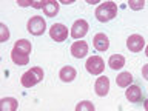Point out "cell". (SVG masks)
<instances>
[{
    "label": "cell",
    "mask_w": 148,
    "mask_h": 111,
    "mask_svg": "<svg viewBox=\"0 0 148 111\" xmlns=\"http://www.w3.org/2000/svg\"><path fill=\"white\" fill-rule=\"evenodd\" d=\"M117 16V5L114 2H105L100 3L96 8V18L99 22H110L111 18Z\"/></svg>",
    "instance_id": "cell-1"
},
{
    "label": "cell",
    "mask_w": 148,
    "mask_h": 111,
    "mask_svg": "<svg viewBox=\"0 0 148 111\" xmlns=\"http://www.w3.org/2000/svg\"><path fill=\"white\" fill-rule=\"evenodd\" d=\"M42 79H43V69L40 66H34V68L28 69L25 74H22L20 82L25 88H31V86L37 85L39 82H42Z\"/></svg>",
    "instance_id": "cell-2"
},
{
    "label": "cell",
    "mask_w": 148,
    "mask_h": 111,
    "mask_svg": "<svg viewBox=\"0 0 148 111\" xmlns=\"http://www.w3.org/2000/svg\"><path fill=\"white\" fill-rule=\"evenodd\" d=\"M28 31L31 32L32 36H42L46 31V22L43 17L40 16H34L28 20Z\"/></svg>",
    "instance_id": "cell-3"
},
{
    "label": "cell",
    "mask_w": 148,
    "mask_h": 111,
    "mask_svg": "<svg viewBox=\"0 0 148 111\" xmlns=\"http://www.w3.org/2000/svg\"><path fill=\"white\" fill-rule=\"evenodd\" d=\"M85 68H86V71L90 74L99 76V74H102L103 69H105V62H103L102 57H99V56H91V57L86 60Z\"/></svg>",
    "instance_id": "cell-4"
},
{
    "label": "cell",
    "mask_w": 148,
    "mask_h": 111,
    "mask_svg": "<svg viewBox=\"0 0 148 111\" xmlns=\"http://www.w3.org/2000/svg\"><path fill=\"white\" fill-rule=\"evenodd\" d=\"M68 28L62 25V23H54L53 26L49 28V36H51V39H53L54 42H63V40H66V37H68Z\"/></svg>",
    "instance_id": "cell-5"
},
{
    "label": "cell",
    "mask_w": 148,
    "mask_h": 111,
    "mask_svg": "<svg viewBox=\"0 0 148 111\" xmlns=\"http://www.w3.org/2000/svg\"><path fill=\"white\" fill-rule=\"evenodd\" d=\"M88 29H90L88 22L83 20V18H79V20L74 22V25L71 28V37H74V39H80V37H83L88 32Z\"/></svg>",
    "instance_id": "cell-6"
},
{
    "label": "cell",
    "mask_w": 148,
    "mask_h": 111,
    "mask_svg": "<svg viewBox=\"0 0 148 111\" xmlns=\"http://www.w3.org/2000/svg\"><path fill=\"white\" fill-rule=\"evenodd\" d=\"M127 46L131 53H139V51H142L143 46H145V40H143V37L139 36V34H131L127 39Z\"/></svg>",
    "instance_id": "cell-7"
},
{
    "label": "cell",
    "mask_w": 148,
    "mask_h": 111,
    "mask_svg": "<svg viewBox=\"0 0 148 111\" xmlns=\"http://www.w3.org/2000/svg\"><path fill=\"white\" fill-rule=\"evenodd\" d=\"M94 91L99 97L106 96L110 91V79L106 76H99V79L96 80V85H94Z\"/></svg>",
    "instance_id": "cell-8"
},
{
    "label": "cell",
    "mask_w": 148,
    "mask_h": 111,
    "mask_svg": "<svg viewBox=\"0 0 148 111\" xmlns=\"http://www.w3.org/2000/svg\"><path fill=\"white\" fill-rule=\"evenodd\" d=\"M71 54H73V57H76V59H83L88 54V43L83 40L74 42L73 46H71Z\"/></svg>",
    "instance_id": "cell-9"
},
{
    "label": "cell",
    "mask_w": 148,
    "mask_h": 111,
    "mask_svg": "<svg viewBox=\"0 0 148 111\" xmlns=\"http://www.w3.org/2000/svg\"><path fill=\"white\" fill-rule=\"evenodd\" d=\"M92 43H94V48L97 51H106L110 46V39L106 37V34H103V32H99V34L94 36V40H92Z\"/></svg>",
    "instance_id": "cell-10"
},
{
    "label": "cell",
    "mask_w": 148,
    "mask_h": 111,
    "mask_svg": "<svg viewBox=\"0 0 148 111\" xmlns=\"http://www.w3.org/2000/svg\"><path fill=\"white\" fill-rule=\"evenodd\" d=\"M127 99L131 103H137L142 100V90L139 85H130L127 88Z\"/></svg>",
    "instance_id": "cell-11"
},
{
    "label": "cell",
    "mask_w": 148,
    "mask_h": 111,
    "mask_svg": "<svg viewBox=\"0 0 148 111\" xmlns=\"http://www.w3.org/2000/svg\"><path fill=\"white\" fill-rule=\"evenodd\" d=\"M77 76V71L73 66H63L59 73V77L62 82H73Z\"/></svg>",
    "instance_id": "cell-12"
},
{
    "label": "cell",
    "mask_w": 148,
    "mask_h": 111,
    "mask_svg": "<svg viewBox=\"0 0 148 111\" xmlns=\"http://www.w3.org/2000/svg\"><path fill=\"white\" fill-rule=\"evenodd\" d=\"M116 83H117V86L120 88H127L133 83V74L128 73V71H123L117 74V77H116Z\"/></svg>",
    "instance_id": "cell-13"
},
{
    "label": "cell",
    "mask_w": 148,
    "mask_h": 111,
    "mask_svg": "<svg viewBox=\"0 0 148 111\" xmlns=\"http://www.w3.org/2000/svg\"><path fill=\"white\" fill-rule=\"evenodd\" d=\"M17 106H18V102L14 97H5L0 102V110L2 111H16Z\"/></svg>",
    "instance_id": "cell-14"
},
{
    "label": "cell",
    "mask_w": 148,
    "mask_h": 111,
    "mask_svg": "<svg viewBox=\"0 0 148 111\" xmlns=\"http://www.w3.org/2000/svg\"><path fill=\"white\" fill-rule=\"evenodd\" d=\"M108 65H110V68L111 69H120V68H123V65H125V57L122 54H113L110 57L108 60Z\"/></svg>",
    "instance_id": "cell-15"
},
{
    "label": "cell",
    "mask_w": 148,
    "mask_h": 111,
    "mask_svg": "<svg viewBox=\"0 0 148 111\" xmlns=\"http://www.w3.org/2000/svg\"><path fill=\"white\" fill-rule=\"evenodd\" d=\"M11 59H12V62L16 65H26L28 62H29V56L23 54V53H20V51H17V49H12Z\"/></svg>",
    "instance_id": "cell-16"
},
{
    "label": "cell",
    "mask_w": 148,
    "mask_h": 111,
    "mask_svg": "<svg viewBox=\"0 0 148 111\" xmlns=\"http://www.w3.org/2000/svg\"><path fill=\"white\" fill-rule=\"evenodd\" d=\"M43 12H45V16H48V17H54L56 14L59 12V2H56V0H48L45 5V8H43Z\"/></svg>",
    "instance_id": "cell-17"
},
{
    "label": "cell",
    "mask_w": 148,
    "mask_h": 111,
    "mask_svg": "<svg viewBox=\"0 0 148 111\" xmlns=\"http://www.w3.org/2000/svg\"><path fill=\"white\" fill-rule=\"evenodd\" d=\"M14 49H17V51H20V53H23V54L29 56V53H31V42L25 40V39L17 40L16 45H14Z\"/></svg>",
    "instance_id": "cell-18"
},
{
    "label": "cell",
    "mask_w": 148,
    "mask_h": 111,
    "mask_svg": "<svg viewBox=\"0 0 148 111\" xmlns=\"http://www.w3.org/2000/svg\"><path fill=\"white\" fill-rule=\"evenodd\" d=\"M76 111H96L92 102L90 100H83V102H79L77 106H76Z\"/></svg>",
    "instance_id": "cell-19"
},
{
    "label": "cell",
    "mask_w": 148,
    "mask_h": 111,
    "mask_svg": "<svg viewBox=\"0 0 148 111\" xmlns=\"http://www.w3.org/2000/svg\"><path fill=\"white\" fill-rule=\"evenodd\" d=\"M0 32H2V36H0V40L2 42H6L9 39V31L5 23H0Z\"/></svg>",
    "instance_id": "cell-20"
},
{
    "label": "cell",
    "mask_w": 148,
    "mask_h": 111,
    "mask_svg": "<svg viewBox=\"0 0 148 111\" xmlns=\"http://www.w3.org/2000/svg\"><path fill=\"white\" fill-rule=\"evenodd\" d=\"M128 5H130V8H131V9H134V11H136V9H142L143 6H145V2H142V0H139V2H134V0H131V2H130Z\"/></svg>",
    "instance_id": "cell-21"
},
{
    "label": "cell",
    "mask_w": 148,
    "mask_h": 111,
    "mask_svg": "<svg viewBox=\"0 0 148 111\" xmlns=\"http://www.w3.org/2000/svg\"><path fill=\"white\" fill-rule=\"evenodd\" d=\"M45 5H46V2H31V6L32 8H42V9H43Z\"/></svg>",
    "instance_id": "cell-22"
},
{
    "label": "cell",
    "mask_w": 148,
    "mask_h": 111,
    "mask_svg": "<svg viewBox=\"0 0 148 111\" xmlns=\"http://www.w3.org/2000/svg\"><path fill=\"white\" fill-rule=\"evenodd\" d=\"M142 76L145 80H148V63L147 65H143V68H142Z\"/></svg>",
    "instance_id": "cell-23"
},
{
    "label": "cell",
    "mask_w": 148,
    "mask_h": 111,
    "mask_svg": "<svg viewBox=\"0 0 148 111\" xmlns=\"http://www.w3.org/2000/svg\"><path fill=\"white\" fill-rule=\"evenodd\" d=\"M20 6H31V2H18Z\"/></svg>",
    "instance_id": "cell-24"
},
{
    "label": "cell",
    "mask_w": 148,
    "mask_h": 111,
    "mask_svg": "<svg viewBox=\"0 0 148 111\" xmlns=\"http://www.w3.org/2000/svg\"><path fill=\"white\" fill-rule=\"evenodd\" d=\"M143 106H145V111H148V99H145V102H143Z\"/></svg>",
    "instance_id": "cell-25"
},
{
    "label": "cell",
    "mask_w": 148,
    "mask_h": 111,
    "mask_svg": "<svg viewBox=\"0 0 148 111\" xmlns=\"http://www.w3.org/2000/svg\"><path fill=\"white\" fill-rule=\"evenodd\" d=\"M145 54H147V57H148V46H147V49H145Z\"/></svg>",
    "instance_id": "cell-26"
}]
</instances>
